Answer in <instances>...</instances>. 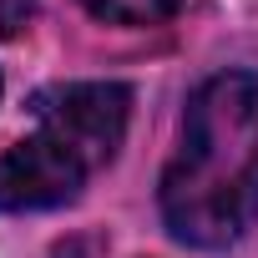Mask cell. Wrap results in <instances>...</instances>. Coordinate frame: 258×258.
I'll use <instances>...</instances> for the list:
<instances>
[{
	"mask_svg": "<svg viewBox=\"0 0 258 258\" xmlns=\"http://www.w3.org/2000/svg\"><path fill=\"white\" fill-rule=\"evenodd\" d=\"M86 162L71 157L56 137L36 132L0 157V213H46L66 208L86 187Z\"/></svg>",
	"mask_w": 258,
	"mask_h": 258,
	"instance_id": "cell-3",
	"label": "cell"
},
{
	"mask_svg": "<svg viewBox=\"0 0 258 258\" xmlns=\"http://www.w3.org/2000/svg\"><path fill=\"white\" fill-rule=\"evenodd\" d=\"M81 6L106 26H162L177 16L182 0H81Z\"/></svg>",
	"mask_w": 258,
	"mask_h": 258,
	"instance_id": "cell-4",
	"label": "cell"
},
{
	"mask_svg": "<svg viewBox=\"0 0 258 258\" xmlns=\"http://www.w3.org/2000/svg\"><path fill=\"white\" fill-rule=\"evenodd\" d=\"M36 21V0H0V36H21Z\"/></svg>",
	"mask_w": 258,
	"mask_h": 258,
	"instance_id": "cell-5",
	"label": "cell"
},
{
	"mask_svg": "<svg viewBox=\"0 0 258 258\" xmlns=\"http://www.w3.org/2000/svg\"><path fill=\"white\" fill-rule=\"evenodd\" d=\"M157 208L187 248H228L258 223V71H218L192 91Z\"/></svg>",
	"mask_w": 258,
	"mask_h": 258,
	"instance_id": "cell-1",
	"label": "cell"
},
{
	"mask_svg": "<svg viewBox=\"0 0 258 258\" xmlns=\"http://www.w3.org/2000/svg\"><path fill=\"white\" fill-rule=\"evenodd\" d=\"M0 91H6V86H0Z\"/></svg>",
	"mask_w": 258,
	"mask_h": 258,
	"instance_id": "cell-6",
	"label": "cell"
},
{
	"mask_svg": "<svg viewBox=\"0 0 258 258\" xmlns=\"http://www.w3.org/2000/svg\"><path fill=\"white\" fill-rule=\"evenodd\" d=\"M36 132L56 137L71 157L86 162V172L106 167L132 121V91L121 81H71L36 96Z\"/></svg>",
	"mask_w": 258,
	"mask_h": 258,
	"instance_id": "cell-2",
	"label": "cell"
}]
</instances>
